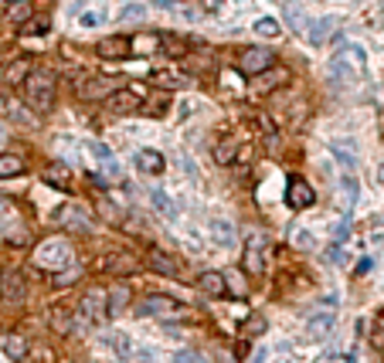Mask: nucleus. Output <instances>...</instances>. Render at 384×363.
Here are the masks:
<instances>
[{
	"label": "nucleus",
	"instance_id": "1",
	"mask_svg": "<svg viewBox=\"0 0 384 363\" xmlns=\"http://www.w3.org/2000/svg\"><path fill=\"white\" fill-rule=\"evenodd\" d=\"M55 92H58V78L55 72H48V68H35L27 82L20 85V96L24 102L35 109V113H48L51 106H55Z\"/></svg>",
	"mask_w": 384,
	"mask_h": 363
},
{
	"label": "nucleus",
	"instance_id": "2",
	"mask_svg": "<svg viewBox=\"0 0 384 363\" xmlns=\"http://www.w3.org/2000/svg\"><path fill=\"white\" fill-rule=\"evenodd\" d=\"M72 245H68V238H61V234H51V238H44L38 241V248H35V265L44 268V272H55L61 275L65 268H72Z\"/></svg>",
	"mask_w": 384,
	"mask_h": 363
},
{
	"label": "nucleus",
	"instance_id": "3",
	"mask_svg": "<svg viewBox=\"0 0 384 363\" xmlns=\"http://www.w3.org/2000/svg\"><path fill=\"white\" fill-rule=\"evenodd\" d=\"M136 316H150V319H187V306L177 302L171 295H147L136 302Z\"/></svg>",
	"mask_w": 384,
	"mask_h": 363
},
{
	"label": "nucleus",
	"instance_id": "4",
	"mask_svg": "<svg viewBox=\"0 0 384 363\" xmlns=\"http://www.w3.org/2000/svg\"><path fill=\"white\" fill-rule=\"evenodd\" d=\"M272 65H275V51L262 48V44H252V48H245L238 55V72L249 78H259V75H266V72H272Z\"/></svg>",
	"mask_w": 384,
	"mask_h": 363
},
{
	"label": "nucleus",
	"instance_id": "5",
	"mask_svg": "<svg viewBox=\"0 0 384 363\" xmlns=\"http://www.w3.org/2000/svg\"><path fill=\"white\" fill-rule=\"evenodd\" d=\"M109 316V292L102 288H89L78 302V323L89 326V323H102Z\"/></svg>",
	"mask_w": 384,
	"mask_h": 363
},
{
	"label": "nucleus",
	"instance_id": "6",
	"mask_svg": "<svg viewBox=\"0 0 384 363\" xmlns=\"http://www.w3.org/2000/svg\"><path fill=\"white\" fill-rule=\"evenodd\" d=\"M119 89H123V82H119V78L92 75V78H82V82H78V98H82V102H99V98H106V102H109Z\"/></svg>",
	"mask_w": 384,
	"mask_h": 363
},
{
	"label": "nucleus",
	"instance_id": "7",
	"mask_svg": "<svg viewBox=\"0 0 384 363\" xmlns=\"http://www.w3.org/2000/svg\"><path fill=\"white\" fill-rule=\"evenodd\" d=\"M147 89L143 85H126V89H119L113 98H109V113L113 115H130L136 109H143V102H147Z\"/></svg>",
	"mask_w": 384,
	"mask_h": 363
},
{
	"label": "nucleus",
	"instance_id": "8",
	"mask_svg": "<svg viewBox=\"0 0 384 363\" xmlns=\"http://www.w3.org/2000/svg\"><path fill=\"white\" fill-rule=\"evenodd\" d=\"M0 299L11 302V306H20V302L27 299V279L20 275L18 268H7V272L0 275Z\"/></svg>",
	"mask_w": 384,
	"mask_h": 363
},
{
	"label": "nucleus",
	"instance_id": "9",
	"mask_svg": "<svg viewBox=\"0 0 384 363\" xmlns=\"http://www.w3.org/2000/svg\"><path fill=\"white\" fill-rule=\"evenodd\" d=\"M266 251H269V238L266 234H249V241H245V272L249 275L266 272Z\"/></svg>",
	"mask_w": 384,
	"mask_h": 363
},
{
	"label": "nucleus",
	"instance_id": "10",
	"mask_svg": "<svg viewBox=\"0 0 384 363\" xmlns=\"http://www.w3.org/2000/svg\"><path fill=\"white\" fill-rule=\"evenodd\" d=\"M99 268H102V272H109V275H116V279H123V275H133L136 268H140V258H136V255H130V251H119V255L102 258V262H99Z\"/></svg>",
	"mask_w": 384,
	"mask_h": 363
},
{
	"label": "nucleus",
	"instance_id": "11",
	"mask_svg": "<svg viewBox=\"0 0 384 363\" xmlns=\"http://www.w3.org/2000/svg\"><path fill=\"white\" fill-rule=\"evenodd\" d=\"M286 200H289V208H296V210H306L316 204V193H313V187H309L306 180H289V187H286Z\"/></svg>",
	"mask_w": 384,
	"mask_h": 363
},
{
	"label": "nucleus",
	"instance_id": "12",
	"mask_svg": "<svg viewBox=\"0 0 384 363\" xmlns=\"http://www.w3.org/2000/svg\"><path fill=\"white\" fill-rule=\"evenodd\" d=\"M55 221L61 224V228H72V231H89L92 228V217L78 208V204H65V208L55 214Z\"/></svg>",
	"mask_w": 384,
	"mask_h": 363
},
{
	"label": "nucleus",
	"instance_id": "13",
	"mask_svg": "<svg viewBox=\"0 0 384 363\" xmlns=\"http://www.w3.org/2000/svg\"><path fill=\"white\" fill-rule=\"evenodd\" d=\"M283 85H289V68H275V72H266V75L252 78V92H259V96L275 92V89H283Z\"/></svg>",
	"mask_w": 384,
	"mask_h": 363
},
{
	"label": "nucleus",
	"instance_id": "14",
	"mask_svg": "<svg viewBox=\"0 0 384 363\" xmlns=\"http://www.w3.org/2000/svg\"><path fill=\"white\" fill-rule=\"evenodd\" d=\"M102 58H126L133 55V41L126 38V34H113V38H102L96 48Z\"/></svg>",
	"mask_w": 384,
	"mask_h": 363
},
{
	"label": "nucleus",
	"instance_id": "15",
	"mask_svg": "<svg viewBox=\"0 0 384 363\" xmlns=\"http://www.w3.org/2000/svg\"><path fill=\"white\" fill-rule=\"evenodd\" d=\"M147 265L154 268V272H160V275H171V279H177V275H180V265L173 262L167 251H160V248L147 251Z\"/></svg>",
	"mask_w": 384,
	"mask_h": 363
},
{
	"label": "nucleus",
	"instance_id": "16",
	"mask_svg": "<svg viewBox=\"0 0 384 363\" xmlns=\"http://www.w3.org/2000/svg\"><path fill=\"white\" fill-rule=\"evenodd\" d=\"M92 153H96L99 167L106 170V177H109V180H119V177H123V170H119V160H116L113 150H106L102 143H92Z\"/></svg>",
	"mask_w": 384,
	"mask_h": 363
},
{
	"label": "nucleus",
	"instance_id": "17",
	"mask_svg": "<svg viewBox=\"0 0 384 363\" xmlns=\"http://www.w3.org/2000/svg\"><path fill=\"white\" fill-rule=\"evenodd\" d=\"M197 288L204 295H228V286H225V272H204L197 279Z\"/></svg>",
	"mask_w": 384,
	"mask_h": 363
},
{
	"label": "nucleus",
	"instance_id": "18",
	"mask_svg": "<svg viewBox=\"0 0 384 363\" xmlns=\"http://www.w3.org/2000/svg\"><path fill=\"white\" fill-rule=\"evenodd\" d=\"M333 323H337L333 312H320V316H313V319L306 323V340H323L330 329H333Z\"/></svg>",
	"mask_w": 384,
	"mask_h": 363
},
{
	"label": "nucleus",
	"instance_id": "19",
	"mask_svg": "<svg viewBox=\"0 0 384 363\" xmlns=\"http://www.w3.org/2000/svg\"><path fill=\"white\" fill-rule=\"evenodd\" d=\"M44 184H51V187H58V191H72V173H68V167L65 163H51L48 170H44Z\"/></svg>",
	"mask_w": 384,
	"mask_h": 363
},
{
	"label": "nucleus",
	"instance_id": "20",
	"mask_svg": "<svg viewBox=\"0 0 384 363\" xmlns=\"http://www.w3.org/2000/svg\"><path fill=\"white\" fill-rule=\"evenodd\" d=\"M347 58H350V51L347 55H337L333 61H330V82L333 85H340V82H354V65H347Z\"/></svg>",
	"mask_w": 384,
	"mask_h": 363
},
{
	"label": "nucleus",
	"instance_id": "21",
	"mask_svg": "<svg viewBox=\"0 0 384 363\" xmlns=\"http://www.w3.org/2000/svg\"><path fill=\"white\" fill-rule=\"evenodd\" d=\"M333 24H337L333 18H316V20H309V27H306L309 44H323V41L330 38V31H333Z\"/></svg>",
	"mask_w": 384,
	"mask_h": 363
},
{
	"label": "nucleus",
	"instance_id": "22",
	"mask_svg": "<svg viewBox=\"0 0 384 363\" xmlns=\"http://www.w3.org/2000/svg\"><path fill=\"white\" fill-rule=\"evenodd\" d=\"M4 353H7V360L20 363L27 357V336H20V333H11L7 340H4Z\"/></svg>",
	"mask_w": 384,
	"mask_h": 363
},
{
	"label": "nucleus",
	"instance_id": "23",
	"mask_svg": "<svg viewBox=\"0 0 384 363\" xmlns=\"http://www.w3.org/2000/svg\"><path fill=\"white\" fill-rule=\"evenodd\" d=\"M31 72H35L31 61H24V58H20V61H11V68L4 72V82H7V85H24Z\"/></svg>",
	"mask_w": 384,
	"mask_h": 363
},
{
	"label": "nucleus",
	"instance_id": "24",
	"mask_svg": "<svg viewBox=\"0 0 384 363\" xmlns=\"http://www.w3.org/2000/svg\"><path fill=\"white\" fill-rule=\"evenodd\" d=\"M136 167L143 173H163V156L156 153V150H140L136 153Z\"/></svg>",
	"mask_w": 384,
	"mask_h": 363
},
{
	"label": "nucleus",
	"instance_id": "25",
	"mask_svg": "<svg viewBox=\"0 0 384 363\" xmlns=\"http://www.w3.org/2000/svg\"><path fill=\"white\" fill-rule=\"evenodd\" d=\"M235 156H238V139H221V143L214 146V163H218V167L235 163Z\"/></svg>",
	"mask_w": 384,
	"mask_h": 363
},
{
	"label": "nucleus",
	"instance_id": "26",
	"mask_svg": "<svg viewBox=\"0 0 384 363\" xmlns=\"http://www.w3.org/2000/svg\"><path fill=\"white\" fill-rule=\"evenodd\" d=\"M160 48H163L167 58H184L191 44H187V38H180V34H163V44H160Z\"/></svg>",
	"mask_w": 384,
	"mask_h": 363
},
{
	"label": "nucleus",
	"instance_id": "27",
	"mask_svg": "<svg viewBox=\"0 0 384 363\" xmlns=\"http://www.w3.org/2000/svg\"><path fill=\"white\" fill-rule=\"evenodd\" d=\"M167 106H171V92H154V96L143 102V109H140V113H147V115H163V113H167Z\"/></svg>",
	"mask_w": 384,
	"mask_h": 363
},
{
	"label": "nucleus",
	"instance_id": "28",
	"mask_svg": "<svg viewBox=\"0 0 384 363\" xmlns=\"http://www.w3.org/2000/svg\"><path fill=\"white\" fill-rule=\"evenodd\" d=\"M24 173V160L18 153H0V180L4 177H18Z\"/></svg>",
	"mask_w": 384,
	"mask_h": 363
},
{
	"label": "nucleus",
	"instance_id": "29",
	"mask_svg": "<svg viewBox=\"0 0 384 363\" xmlns=\"http://www.w3.org/2000/svg\"><path fill=\"white\" fill-rule=\"evenodd\" d=\"M51 329H55L58 336H68V333H72V316H68V309H61V306L51 309Z\"/></svg>",
	"mask_w": 384,
	"mask_h": 363
},
{
	"label": "nucleus",
	"instance_id": "30",
	"mask_svg": "<svg viewBox=\"0 0 384 363\" xmlns=\"http://www.w3.org/2000/svg\"><path fill=\"white\" fill-rule=\"evenodd\" d=\"M160 44H163L160 34H140V38L133 41V51L136 55H154V51H160Z\"/></svg>",
	"mask_w": 384,
	"mask_h": 363
},
{
	"label": "nucleus",
	"instance_id": "31",
	"mask_svg": "<svg viewBox=\"0 0 384 363\" xmlns=\"http://www.w3.org/2000/svg\"><path fill=\"white\" fill-rule=\"evenodd\" d=\"M126 302H130V288H126V286H113V288H109V316L123 312Z\"/></svg>",
	"mask_w": 384,
	"mask_h": 363
},
{
	"label": "nucleus",
	"instance_id": "32",
	"mask_svg": "<svg viewBox=\"0 0 384 363\" xmlns=\"http://www.w3.org/2000/svg\"><path fill=\"white\" fill-rule=\"evenodd\" d=\"M31 14H35V4H31V0H18V4H11V7H7V20H14V24L31 20Z\"/></svg>",
	"mask_w": 384,
	"mask_h": 363
},
{
	"label": "nucleus",
	"instance_id": "33",
	"mask_svg": "<svg viewBox=\"0 0 384 363\" xmlns=\"http://www.w3.org/2000/svg\"><path fill=\"white\" fill-rule=\"evenodd\" d=\"M266 316H262V312H252L249 319H245V326H242V336H245V340H252V336H262V333H266Z\"/></svg>",
	"mask_w": 384,
	"mask_h": 363
},
{
	"label": "nucleus",
	"instance_id": "34",
	"mask_svg": "<svg viewBox=\"0 0 384 363\" xmlns=\"http://www.w3.org/2000/svg\"><path fill=\"white\" fill-rule=\"evenodd\" d=\"M48 24H51V18L41 11L35 20H27V24H24V38H31V34H44V31H48Z\"/></svg>",
	"mask_w": 384,
	"mask_h": 363
},
{
	"label": "nucleus",
	"instance_id": "35",
	"mask_svg": "<svg viewBox=\"0 0 384 363\" xmlns=\"http://www.w3.org/2000/svg\"><path fill=\"white\" fill-rule=\"evenodd\" d=\"M255 34H262V38H279V20L275 18H259L255 20Z\"/></svg>",
	"mask_w": 384,
	"mask_h": 363
},
{
	"label": "nucleus",
	"instance_id": "36",
	"mask_svg": "<svg viewBox=\"0 0 384 363\" xmlns=\"http://www.w3.org/2000/svg\"><path fill=\"white\" fill-rule=\"evenodd\" d=\"M340 191H344L347 204H357V193H361V187H357V177L344 173V177H340Z\"/></svg>",
	"mask_w": 384,
	"mask_h": 363
},
{
	"label": "nucleus",
	"instance_id": "37",
	"mask_svg": "<svg viewBox=\"0 0 384 363\" xmlns=\"http://www.w3.org/2000/svg\"><path fill=\"white\" fill-rule=\"evenodd\" d=\"M225 286H228V295H245V282H242V272H225Z\"/></svg>",
	"mask_w": 384,
	"mask_h": 363
},
{
	"label": "nucleus",
	"instance_id": "38",
	"mask_svg": "<svg viewBox=\"0 0 384 363\" xmlns=\"http://www.w3.org/2000/svg\"><path fill=\"white\" fill-rule=\"evenodd\" d=\"M347 146H350V143H344V139H337V143H333V156H340V160H344V167H350V170H354V167H357V156L350 153Z\"/></svg>",
	"mask_w": 384,
	"mask_h": 363
},
{
	"label": "nucleus",
	"instance_id": "39",
	"mask_svg": "<svg viewBox=\"0 0 384 363\" xmlns=\"http://www.w3.org/2000/svg\"><path fill=\"white\" fill-rule=\"evenodd\" d=\"M214 241H221V245H231V241H235V231H231V224L218 221V224H214Z\"/></svg>",
	"mask_w": 384,
	"mask_h": 363
},
{
	"label": "nucleus",
	"instance_id": "40",
	"mask_svg": "<svg viewBox=\"0 0 384 363\" xmlns=\"http://www.w3.org/2000/svg\"><path fill=\"white\" fill-rule=\"evenodd\" d=\"M292 245H296V248H303V251L316 248V241H313V234H309V231H296V234H292Z\"/></svg>",
	"mask_w": 384,
	"mask_h": 363
},
{
	"label": "nucleus",
	"instance_id": "41",
	"mask_svg": "<svg viewBox=\"0 0 384 363\" xmlns=\"http://www.w3.org/2000/svg\"><path fill=\"white\" fill-rule=\"evenodd\" d=\"M106 18H109V11H102V7H99L96 14H82V18H78V24H82V27H96V24H102Z\"/></svg>",
	"mask_w": 384,
	"mask_h": 363
},
{
	"label": "nucleus",
	"instance_id": "42",
	"mask_svg": "<svg viewBox=\"0 0 384 363\" xmlns=\"http://www.w3.org/2000/svg\"><path fill=\"white\" fill-rule=\"evenodd\" d=\"M154 208H156V210H163V214H173L171 197H167L163 191H154Z\"/></svg>",
	"mask_w": 384,
	"mask_h": 363
},
{
	"label": "nucleus",
	"instance_id": "43",
	"mask_svg": "<svg viewBox=\"0 0 384 363\" xmlns=\"http://www.w3.org/2000/svg\"><path fill=\"white\" fill-rule=\"evenodd\" d=\"M143 14H147V7H143V4H126V7H123V18H126V20H140Z\"/></svg>",
	"mask_w": 384,
	"mask_h": 363
},
{
	"label": "nucleus",
	"instance_id": "44",
	"mask_svg": "<svg viewBox=\"0 0 384 363\" xmlns=\"http://www.w3.org/2000/svg\"><path fill=\"white\" fill-rule=\"evenodd\" d=\"M78 275H82V268H68V272H61V275H55V286H72Z\"/></svg>",
	"mask_w": 384,
	"mask_h": 363
},
{
	"label": "nucleus",
	"instance_id": "45",
	"mask_svg": "<svg viewBox=\"0 0 384 363\" xmlns=\"http://www.w3.org/2000/svg\"><path fill=\"white\" fill-rule=\"evenodd\" d=\"M7 113H11V119H18V122H27V119H31V115L24 113V109H20V106H18V102H14V98L7 102Z\"/></svg>",
	"mask_w": 384,
	"mask_h": 363
},
{
	"label": "nucleus",
	"instance_id": "46",
	"mask_svg": "<svg viewBox=\"0 0 384 363\" xmlns=\"http://www.w3.org/2000/svg\"><path fill=\"white\" fill-rule=\"evenodd\" d=\"M286 18H289V24H292V27H296V31H299V27H303V14H299V11H296V7H286Z\"/></svg>",
	"mask_w": 384,
	"mask_h": 363
},
{
	"label": "nucleus",
	"instance_id": "47",
	"mask_svg": "<svg viewBox=\"0 0 384 363\" xmlns=\"http://www.w3.org/2000/svg\"><path fill=\"white\" fill-rule=\"evenodd\" d=\"M173 363H197V357H194L191 350H180V353L173 357Z\"/></svg>",
	"mask_w": 384,
	"mask_h": 363
},
{
	"label": "nucleus",
	"instance_id": "48",
	"mask_svg": "<svg viewBox=\"0 0 384 363\" xmlns=\"http://www.w3.org/2000/svg\"><path fill=\"white\" fill-rule=\"evenodd\" d=\"M330 262H337V265L344 262V248H340V245H333V248H330Z\"/></svg>",
	"mask_w": 384,
	"mask_h": 363
},
{
	"label": "nucleus",
	"instance_id": "49",
	"mask_svg": "<svg viewBox=\"0 0 384 363\" xmlns=\"http://www.w3.org/2000/svg\"><path fill=\"white\" fill-rule=\"evenodd\" d=\"M374 346H381L384 350V326L378 323V329H374Z\"/></svg>",
	"mask_w": 384,
	"mask_h": 363
},
{
	"label": "nucleus",
	"instance_id": "50",
	"mask_svg": "<svg viewBox=\"0 0 384 363\" xmlns=\"http://www.w3.org/2000/svg\"><path fill=\"white\" fill-rule=\"evenodd\" d=\"M184 18H187V20H197V18H201V11H197V7H187V11H184Z\"/></svg>",
	"mask_w": 384,
	"mask_h": 363
},
{
	"label": "nucleus",
	"instance_id": "51",
	"mask_svg": "<svg viewBox=\"0 0 384 363\" xmlns=\"http://www.w3.org/2000/svg\"><path fill=\"white\" fill-rule=\"evenodd\" d=\"M262 360H266V350H259V353L252 357V363H262Z\"/></svg>",
	"mask_w": 384,
	"mask_h": 363
},
{
	"label": "nucleus",
	"instance_id": "52",
	"mask_svg": "<svg viewBox=\"0 0 384 363\" xmlns=\"http://www.w3.org/2000/svg\"><path fill=\"white\" fill-rule=\"evenodd\" d=\"M0 210H7V197L4 193H0Z\"/></svg>",
	"mask_w": 384,
	"mask_h": 363
}]
</instances>
